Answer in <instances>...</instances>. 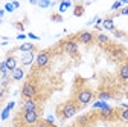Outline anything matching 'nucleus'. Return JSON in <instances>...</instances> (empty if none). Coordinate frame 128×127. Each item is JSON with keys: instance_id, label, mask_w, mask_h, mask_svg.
<instances>
[{"instance_id": "6", "label": "nucleus", "mask_w": 128, "mask_h": 127, "mask_svg": "<svg viewBox=\"0 0 128 127\" xmlns=\"http://www.w3.org/2000/svg\"><path fill=\"white\" fill-rule=\"evenodd\" d=\"M50 60H52V52L50 51H41L38 55H37V60H35V65L38 69H44L50 65Z\"/></svg>"}, {"instance_id": "15", "label": "nucleus", "mask_w": 128, "mask_h": 127, "mask_svg": "<svg viewBox=\"0 0 128 127\" xmlns=\"http://www.w3.org/2000/svg\"><path fill=\"white\" fill-rule=\"evenodd\" d=\"M23 75H24V72H23V69H15L14 72H12V80H15V81H18V80H22L23 78Z\"/></svg>"}, {"instance_id": "16", "label": "nucleus", "mask_w": 128, "mask_h": 127, "mask_svg": "<svg viewBox=\"0 0 128 127\" xmlns=\"http://www.w3.org/2000/svg\"><path fill=\"white\" fill-rule=\"evenodd\" d=\"M73 15H75V17H81V15H84V6L82 5H75Z\"/></svg>"}, {"instance_id": "13", "label": "nucleus", "mask_w": 128, "mask_h": 127, "mask_svg": "<svg viewBox=\"0 0 128 127\" xmlns=\"http://www.w3.org/2000/svg\"><path fill=\"white\" fill-rule=\"evenodd\" d=\"M96 41L99 44H102V46H105V44H110V37L105 35V34H98L96 35Z\"/></svg>"}, {"instance_id": "17", "label": "nucleus", "mask_w": 128, "mask_h": 127, "mask_svg": "<svg viewBox=\"0 0 128 127\" xmlns=\"http://www.w3.org/2000/svg\"><path fill=\"white\" fill-rule=\"evenodd\" d=\"M34 49H35V47H34V44H32V43H23L20 46V51L22 52H29L30 54V51H34Z\"/></svg>"}, {"instance_id": "2", "label": "nucleus", "mask_w": 128, "mask_h": 127, "mask_svg": "<svg viewBox=\"0 0 128 127\" xmlns=\"http://www.w3.org/2000/svg\"><path fill=\"white\" fill-rule=\"evenodd\" d=\"M93 97H94V93H93L92 89H88V87H81V89L75 93V98H73V100L78 103L79 107H82V106H87L88 103H92Z\"/></svg>"}, {"instance_id": "12", "label": "nucleus", "mask_w": 128, "mask_h": 127, "mask_svg": "<svg viewBox=\"0 0 128 127\" xmlns=\"http://www.w3.org/2000/svg\"><path fill=\"white\" fill-rule=\"evenodd\" d=\"M102 26L107 31H116V26L113 23V19H105V20H102Z\"/></svg>"}, {"instance_id": "9", "label": "nucleus", "mask_w": 128, "mask_h": 127, "mask_svg": "<svg viewBox=\"0 0 128 127\" xmlns=\"http://www.w3.org/2000/svg\"><path fill=\"white\" fill-rule=\"evenodd\" d=\"M118 77L120 78L122 81H128V63L120 65V68H119V71H118Z\"/></svg>"}, {"instance_id": "29", "label": "nucleus", "mask_w": 128, "mask_h": 127, "mask_svg": "<svg viewBox=\"0 0 128 127\" xmlns=\"http://www.w3.org/2000/svg\"><path fill=\"white\" fill-rule=\"evenodd\" d=\"M2 15H3V11H2V9H0V17H2Z\"/></svg>"}, {"instance_id": "28", "label": "nucleus", "mask_w": 128, "mask_h": 127, "mask_svg": "<svg viewBox=\"0 0 128 127\" xmlns=\"http://www.w3.org/2000/svg\"><path fill=\"white\" fill-rule=\"evenodd\" d=\"M49 5H50L49 2H41V3H40V6H43V8H46V6H49Z\"/></svg>"}, {"instance_id": "1", "label": "nucleus", "mask_w": 128, "mask_h": 127, "mask_svg": "<svg viewBox=\"0 0 128 127\" xmlns=\"http://www.w3.org/2000/svg\"><path fill=\"white\" fill-rule=\"evenodd\" d=\"M78 110H79L78 103L75 100H69V101L64 103L62 106L58 107V113L61 115L62 119H69V118H72V116H75L78 113Z\"/></svg>"}, {"instance_id": "14", "label": "nucleus", "mask_w": 128, "mask_h": 127, "mask_svg": "<svg viewBox=\"0 0 128 127\" xmlns=\"http://www.w3.org/2000/svg\"><path fill=\"white\" fill-rule=\"evenodd\" d=\"M98 98L99 100H111L113 98V93H111L110 90H101L98 93Z\"/></svg>"}, {"instance_id": "26", "label": "nucleus", "mask_w": 128, "mask_h": 127, "mask_svg": "<svg viewBox=\"0 0 128 127\" xmlns=\"http://www.w3.org/2000/svg\"><path fill=\"white\" fill-rule=\"evenodd\" d=\"M5 92H6V90H5V87H0V100L3 98V95H5Z\"/></svg>"}, {"instance_id": "19", "label": "nucleus", "mask_w": 128, "mask_h": 127, "mask_svg": "<svg viewBox=\"0 0 128 127\" xmlns=\"http://www.w3.org/2000/svg\"><path fill=\"white\" fill-rule=\"evenodd\" d=\"M35 127H55L54 124H50V122H47V121H44V119H40L38 122H37V125Z\"/></svg>"}, {"instance_id": "8", "label": "nucleus", "mask_w": 128, "mask_h": 127, "mask_svg": "<svg viewBox=\"0 0 128 127\" xmlns=\"http://www.w3.org/2000/svg\"><path fill=\"white\" fill-rule=\"evenodd\" d=\"M22 110L23 112H28V110H40L38 109V101L35 98L32 100H24L23 104H22Z\"/></svg>"}, {"instance_id": "21", "label": "nucleus", "mask_w": 128, "mask_h": 127, "mask_svg": "<svg viewBox=\"0 0 128 127\" xmlns=\"http://www.w3.org/2000/svg\"><path fill=\"white\" fill-rule=\"evenodd\" d=\"M54 22H62V17H61V15L60 14H52V17H50Z\"/></svg>"}, {"instance_id": "30", "label": "nucleus", "mask_w": 128, "mask_h": 127, "mask_svg": "<svg viewBox=\"0 0 128 127\" xmlns=\"http://www.w3.org/2000/svg\"><path fill=\"white\" fill-rule=\"evenodd\" d=\"M22 127H26V125H22Z\"/></svg>"}, {"instance_id": "10", "label": "nucleus", "mask_w": 128, "mask_h": 127, "mask_svg": "<svg viewBox=\"0 0 128 127\" xmlns=\"http://www.w3.org/2000/svg\"><path fill=\"white\" fill-rule=\"evenodd\" d=\"M5 65H6V69H8V71L14 72L15 69H17V58L12 57V55H9V57L5 60Z\"/></svg>"}, {"instance_id": "4", "label": "nucleus", "mask_w": 128, "mask_h": 127, "mask_svg": "<svg viewBox=\"0 0 128 127\" xmlns=\"http://www.w3.org/2000/svg\"><path fill=\"white\" fill-rule=\"evenodd\" d=\"M38 93V86L34 83V81H26L22 87V97L24 100H32L35 98Z\"/></svg>"}, {"instance_id": "24", "label": "nucleus", "mask_w": 128, "mask_h": 127, "mask_svg": "<svg viewBox=\"0 0 128 127\" xmlns=\"http://www.w3.org/2000/svg\"><path fill=\"white\" fill-rule=\"evenodd\" d=\"M5 9H6V11H12V9H14V5H9V3H6V5H5Z\"/></svg>"}, {"instance_id": "3", "label": "nucleus", "mask_w": 128, "mask_h": 127, "mask_svg": "<svg viewBox=\"0 0 128 127\" xmlns=\"http://www.w3.org/2000/svg\"><path fill=\"white\" fill-rule=\"evenodd\" d=\"M22 121L26 127L29 125H37V122L40 121V110H28V112L22 113Z\"/></svg>"}, {"instance_id": "5", "label": "nucleus", "mask_w": 128, "mask_h": 127, "mask_svg": "<svg viewBox=\"0 0 128 127\" xmlns=\"http://www.w3.org/2000/svg\"><path fill=\"white\" fill-rule=\"evenodd\" d=\"M62 51L66 52L67 55L70 57H78L79 55V46H78V41L75 38H70V40H66L62 43Z\"/></svg>"}, {"instance_id": "18", "label": "nucleus", "mask_w": 128, "mask_h": 127, "mask_svg": "<svg viewBox=\"0 0 128 127\" xmlns=\"http://www.w3.org/2000/svg\"><path fill=\"white\" fill-rule=\"evenodd\" d=\"M119 118L125 122H128V107H124V110H120V113H119Z\"/></svg>"}, {"instance_id": "20", "label": "nucleus", "mask_w": 128, "mask_h": 127, "mask_svg": "<svg viewBox=\"0 0 128 127\" xmlns=\"http://www.w3.org/2000/svg\"><path fill=\"white\" fill-rule=\"evenodd\" d=\"M70 5H72L70 2H62V3H61V6H60V12H64V11H66Z\"/></svg>"}, {"instance_id": "27", "label": "nucleus", "mask_w": 128, "mask_h": 127, "mask_svg": "<svg viewBox=\"0 0 128 127\" xmlns=\"http://www.w3.org/2000/svg\"><path fill=\"white\" fill-rule=\"evenodd\" d=\"M120 6H122V3H120V2H116V3L113 5V9H118V8H120Z\"/></svg>"}, {"instance_id": "7", "label": "nucleus", "mask_w": 128, "mask_h": 127, "mask_svg": "<svg viewBox=\"0 0 128 127\" xmlns=\"http://www.w3.org/2000/svg\"><path fill=\"white\" fill-rule=\"evenodd\" d=\"M75 40L78 43H81V44L88 46V44H92V43L96 41V35L93 32H90V31H81L79 34H76V38Z\"/></svg>"}, {"instance_id": "25", "label": "nucleus", "mask_w": 128, "mask_h": 127, "mask_svg": "<svg viewBox=\"0 0 128 127\" xmlns=\"http://www.w3.org/2000/svg\"><path fill=\"white\" fill-rule=\"evenodd\" d=\"M119 14H122V15H128V6H126V8H124Z\"/></svg>"}, {"instance_id": "11", "label": "nucleus", "mask_w": 128, "mask_h": 127, "mask_svg": "<svg viewBox=\"0 0 128 127\" xmlns=\"http://www.w3.org/2000/svg\"><path fill=\"white\" fill-rule=\"evenodd\" d=\"M99 116L102 119H111L114 116V109H111V107H104L101 112H99Z\"/></svg>"}, {"instance_id": "22", "label": "nucleus", "mask_w": 128, "mask_h": 127, "mask_svg": "<svg viewBox=\"0 0 128 127\" xmlns=\"http://www.w3.org/2000/svg\"><path fill=\"white\" fill-rule=\"evenodd\" d=\"M30 60H32V52H30V54H28V55L23 58V63H24V65H28V63H30Z\"/></svg>"}, {"instance_id": "23", "label": "nucleus", "mask_w": 128, "mask_h": 127, "mask_svg": "<svg viewBox=\"0 0 128 127\" xmlns=\"http://www.w3.org/2000/svg\"><path fill=\"white\" fill-rule=\"evenodd\" d=\"M113 32H114V35H116L118 38H120V37L125 35V32H122V31H113Z\"/></svg>"}]
</instances>
